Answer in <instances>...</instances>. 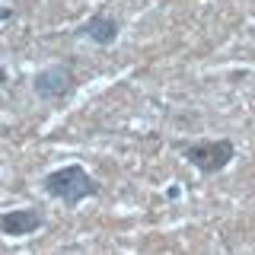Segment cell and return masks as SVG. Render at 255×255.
<instances>
[{
	"instance_id": "6da1fadb",
	"label": "cell",
	"mask_w": 255,
	"mask_h": 255,
	"mask_svg": "<svg viewBox=\"0 0 255 255\" xmlns=\"http://www.w3.org/2000/svg\"><path fill=\"white\" fill-rule=\"evenodd\" d=\"M42 185H45L48 195L64 201V204H80V201H86V198L99 195V182H96L80 163H70V166H61V169L48 172Z\"/></svg>"
},
{
	"instance_id": "7a4b0ae2",
	"label": "cell",
	"mask_w": 255,
	"mask_h": 255,
	"mask_svg": "<svg viewBox=\"0 0 255 255\" xmlns=\"http://www.w3.org/2000/svg\"><path fill=\"white\" fill-rule=\"evenodd\" d=\"M179 153L195 166L198 172L204 175H217L230 166L236 147L230 137H217V140H188V143H179Z\"/></svg>"
},
{
	"instance_id": "3957f363",
	"label": "cell",
	"mask_w": 255,
	"mask_h": 255,
	"mask_svg": "<svg viewBox=\"0 0 255 255\" xmlns=\"http://www.w3.org/2000/svg\"><path fill=\"white\" fill-rule=\"evenodd\" d=\"M74 83H77V77H74V70H70V64H51V67L38 70V74L32 77V90L45 102L67 99V96L74 93Z\"/></svg>"
},
{
	"instance_id": "277c9868",
	"label": "cell",
	"mask_w": 255,
	"mask_h": 255,
	"mask_svg": "<svg viewBox=\"0 0 255 255\" xmlns=\"http://www.w3.org/2000/svg\"><path fill=\"white\" fill-rule=\"evenodd\" d=\"M42 227H45V217L35 207H16V211L0 214V233L3 236H29Z\"/></svg>"
},
{
	"instance_id": "5b68a950",
	"label": "cell",
	"mask_w": 255,
	"mask_h": 255,
	"mask_svg": "<svg viewBox=\"0 0 255 255\" xmlns=\"http://www.w3.org/2000/svg\"><path fill=\"white\" fill-rule=\"evenodd\" d=\"M118 32H122V26H118V19H115V16H109V13H93L90 19H86L83 26L77 29V35L90 38L93 45L109 48V45H115Z\"/></svg>"
},
{
	"instance_id": "8992f818",
	"label": "cell",
	"mask_w": 255,
	"mask_h": 255,
	"mask_svg": "<svg viewBox=\"0 0 255 255\" xmlns=\"http://www.w3.org/2000/svg\"><path fill=\"white\" fill-rule=\"evenodd\" d=\"M6 16H10V10H0V19H6Z\"/></svg>"
},
{
	"instance_id": "52a82bcc",
	"label": "cell",
	"mask_w": 255,
	"mask_h": 255,
	"mask_svg": "<svg viewBox=\"0 0 255 255\" xmlns=\"http://www.w3.org/2000/svg\"><path fill=\"white\" fill-rule=\"evenodd\" d=\"M3 80H6V74H3V70H0V83H3Z\"/></svg>"
}]
</instances>
